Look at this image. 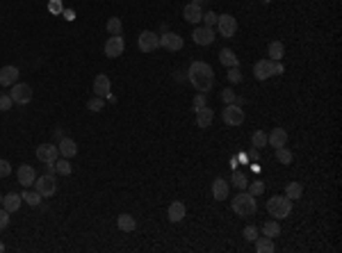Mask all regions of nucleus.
I'll return each mask as SVG.
<instances>
[{"label": "nucleus", "instance_id": "72a5a7b5", "mask_svg": "<svg viewBox=\"0 0 342 253\" xmlns=\"http://www.w3.org/2000/svg\"><path fill=\"white\" fill-rule=\"evenodd\" d=\"M107 32L110 34H121V30H123V23H121V18H117V16H112L110 21H107Z\"/></svg>", "mask_w": 342, "mask_h": 253}, {"label": "nucleus", "instance_id": "6ab92c4d", "mask_svg": "<svg viewBox=\"0 0 342 253\" xmlns=\"http://www.w3.org/2000/svg\"><path fill=\"white\" fill-rule=\"evenodd\" d=\"M185 203L183 201H173L169 205V212H167V215H169V221H173V223H178V221H183V219H185Z\"/></svg>", "mask_w": 342, "mask_h": 253}, {"label": "nucleus", "instance_id": "09e8293b", "mask_svg": "<svg viewBox=\"0 0 342 253\" xmlns=\"http://www.w3.org/2000/svg\"><path fill=\"white\" fill-rule=\"evenodd\" d=\"M283 71H285V68H283L281 62H274V75H281Z\"/></svg>", "mask_w": 342, "mask_h": 253}, {"label": "nucleus", "instance_id": "f3484780", "mask_svg": "<svg viewBox=\"0 0 342 253\" xmlns=\"http://www.w3.org/2000/svg\"><path fill=\"white\" fill-rule=\"evenodd\" d=\"M34 180H37V171L32 169L30 164H21L18 167V183L23 187H30V185H34Z\"/></svg>", "mask_w": 342, "mask_h": 253}, {"label": "nucleus", "instance_id": "a878e982", "mask_svg": "<svg viewBox=\"0 0 342 253\" xmlns=\"http://www.w3.org/2000/svg\"><path fill=\"white\" fill-rule=\"evenodd\" d=\"M21 199L25 203H28V205H32V208H37L39 203H41V194L37 192V189H30V187H25V192L21 194Z\"/></svg>", "mask_w": 342, "mask_h": 253}, {"label": "nucleus", "instance_id": "de8ad7c7", "mask_svg": "<svg viewBox=\"0 0 342 253\" xmlns=\"http://www.w3.org/2000/svg\"><path fill=\"white\" fill-rule=\"evenodd\" d=\"M52 137H55V139L60 142L62 137H64V128H52Z\"/></svg>", "mask_w": 342, "mask_h": 253}, {"label": "nucleus", "instance_id": "9d476101", "mask_svg": "<svg viewBox=\"0 0 342 253\" xmlns=\"http://www.w3.org/2000/svg\"><path fill=\"white\" fill-rule=\"evenodd\" d=\"M123 48H126V41L121 34H112L107 41H105V55L107 57H119L123 55Z\"/></svg>", "mask_w": 342, "mask_h": 253}, {"label": "nucleus", "instance_id": "37998d69", "mask_svg": "<svg viewBox=\"0 0 342 253\" xmlns=\"http://www.w3.org/2000/svg\"><path fill=\"white\" fill-rule=\"evenodd\" d=\"M9 226V212L5 208H0V231H5Z\"/></svg>", "mask_w": 342, "mask_h": 253}, {"label": "nucleus", "instance_id": "f704fd0d", "mask_svg": "<svg viewBox=\"0 0 342 253\" xmlns=\"http://www.w3.org/2000/svg\"><path fill=\"white\" fill-rule=\"evenodd\" d=\"M276 160H278L281 164H290L292 162V151H288L285 146L276 149Z\"/></svg>", "mask_w": 342, "mask_h": 253}, {"label": "nucleus", "instance_id": "9b49d317", "mask_svg": "<svg viewBox=\"0 0 342 253\" xmlns=\"http://www.w3.org/2000/svg\"><path fill=\"white\" fill-rule=\"evenodd\" d=\"M192 39H194V44L196 46H210L212 41H215V30L201 25V28H196V30L192 32Z\"/></svg>", "mask_w": 342, "mask_h": 253}, {"label": "nucleus", "instance_id": "423d86ee", "mask_svg": "<svg viewBox=\"0 0 342 253\" xmlns=\"http://www.w3.org/2000/svg\"><path fill=\"white\" fill-rule=\"evenodd\" d=\"M244 121V110L238 103H228L223 110V123L226 126H239Z\"/></svg>", "mask_w": 342, "mask_h": 253}, {"label": "nucleus", "instance_id": "bb28decb", "mask_svg": "<svg viewBox=\"0 0 342 253\" xmlns=\"http://www.w3.org/2000/svg\"><path fill=\"white\" fill-rule=\"evenodd\" d=\"M274 239L272 237H267V235H265V237H258L256 239V251L258 253H274Z\"/></svg>", "mask_w": 342, "mask_h": 253}, {"label": "nucleus", "instance_id": "f8f14e48", "mask_svg": "<svg viewBox=\"0 0 342 253\" xmlns=\"http://www.w3.org/2000/svg\"><path fill=\"white\" fill-rule=\"evenodd\" d=\"M253 75H256V80H267L274 75V62L272 60H260L253 64Z\"/></svg>", "mask_w": 342, "mask_h": 253}, {"label": "nucleus", "instance_id": "b1692460", "mask_svg": "<svg viewBox=\"0 0 342 253\" xmlns=\"http://www.w3.org/2000/svg\"><path fill=\"white\" fill-rule=\"evenodd\" d=\"M219 62H222L223 67H238V55L231 51V48H222L219 51Z\"/></svg>", "mask_w": 342, "mask_h": 253}, {"label": "nucleus", "instance_id": "1a4fd4ad", "mask_svg": "<svg viewBox=\"0 0 342 253\" xmlns=\"http://www.w3.org/2000/svg\"><path fill=\"white\" fill-rule=\"evenodd\" d=\"M217 25H219L222 37H226V39L235 37V32H238V21H235L231 14H222L219 18H217Z\"/></svg>", "mask_w": 342, "mask_h": 253}, {"label": "nucleus", "instance_id": "c756f323", "mask_svg": "<svg viewBox=\"0 0 342 253\" xmlns=\"http://www.w3.org/2000/svg\"><path fill=\"white\" fill-rule=\"evenodd\" d=\"M283 52H285V48H283L281 41H272L269 44V57H272V62H281Z\"/></svg>", "mask_w": 342, "mask_h": 253}, {"label": "nucleus", "instance_id": "ddd939ff", "mask_svg": "<svg viewBox=\"0 0 342 253\" xmlns=\"http://www.w3.org/2000/svg\"><path fill=\"white\" fill-rule=\"evenodd\" d=\"M110 89H112L110 78H107L105 73H98L96 78H94V96L107 98V96H110Z\"/></svg>", "mask_w": 342, "mask_h": 253}, {"label": "nucleus", "instance_id": "412c9836", "mask_svg": "<svg viewBox=\"0 0 342 253\" xmlns=\"http://www.w3.org/2000/svg\"><path fill=\"white\" fill-rule=\"evenodd\" d=\"M183 16H185L189 23H201V18H203L201 5H194V2L185 5V9H183Z\"/></svg>", "mask_w": 342, "mask_h": 253}, {"label": "nucleus", "instance_id": "0eeeda50", "mask_svg": "<svg viewBox=\"0 0 342 253\" xmlns=\"http://www.w3.org/2000/svg\"><path fill=\"white\" fill-rule=\"evenodd\" d=\"M60 157V149L55 144H39L37 146V160H41L44 164H55Z\"/></svg>", "mask_w": 342, "mask_h": 253}, {"label": "nucleus", "instance_id": "79ce46f5", "mask_svg": "<svg viewBox=\"0 0 342 253\" xmlns=\"http://www.w3.org/2000/svg\"><path fill=\"white\" fill-rule=\"evenodd\" d=\"M9 173H12V164H9L7 160H2V157H0V178H7Z\"/></svg>", "mask_w": 342, "mask_h": 253}, {"label": "nucleus", "instance_id": "20e7f679", "mask_svg": "<svg viewBox=\"0 0 342 253\" xmlns=\"http://www.w3.org/2000/svg\"><path fill=\"white\" fill-rule=\"evenodd\" d=\"M9 96H12V101H14V103L28 105L32 101V87H30V84H25V82H16V84H12Z\"/></svg>", "mask_w": 342, "mask_h": 253}, {"label": "nucleus", "instance_id": "2f4dec72", "mask_svg": "<svg viewBox=\"0 0 342 253\" xmlns=\"http://www.w3.org/2000/svg\"><path fill=\"white\" fill-rule=\"evenodd\" d=\"M73 171V167H71V162H68L67 157H57V162H55V173H60V176H68V173Z\"/></svg>", "mask_w": 342, "mask_h": 253}, {"label": "nucleus", "instance_id": "58836bf2", "mask_svg": "<svg viewBox=\"0 0 342 253\" xmlns=\"http://www.w3.org/2000/svg\"><path fill=\"white\" fill-rule=\"evenodd\" d=\"M217 18H219V16L215 14V12H205V14H203V25H205V28H215L217 25Z\"/></svg>", "mask_w": 342, "mask_h": 253}, {"label": "nucleus", "instance_id": "e433bc0d", "mask_svg": "<svg viewBox=\"0 0 342 253\" xmlns=\"http://www.w3.org/2000/svg\"><path fill=\"white\" fill-rule=\"evenodd\" d=\"M246 192L251 194V196H260V194L265 192V183H260V180H256V183H249Z\"/></svg>", "mask_w": 342, "mask_h": 253}, {"label": "nucleus", "instance_id": "6e6552de", "mask_svg": "<svg viewBox=\"0 0 342 253\" xmlns=\"http://www.w3.org/2000/svg\"><path fill=\"white\" fill-rule=\"evenodd\" d=\"M34 185H37V192L41 196H52V194L57 192V183H55V176L52 173H46V176H39L34 180Z\"/></svg>", "mask_w": 342, "mask_h": 253}, {"label": "nucleus", "instance_id": "393cba45", "mask_svg": "<svg viewBox=\"0 0 342 253\" xmlns=\"http://www.w3.org/2000/svg\"><path fill=\"white\" fill-rule=\"evenodd\" d=\"M117 226H119V231H123V233H133L135 228H137V221H135L130 215H119Z\"/></svg>", "mask_w": 342, "mask_h": 253}, {"label": "nucleus", "instance_id": "49530a36", "mask_svg": "<svg viewBox=\"0 0 342 253\" xmlns=\"http://www.w3.org/2000/svg\"><path fill=\"white\" fill-rule=\"evenodd\" d=\"M48 9H51L52 14H60V12H62V2H60V0H52L51 7H48Z\"/></svg>", "mask_w": 342, "mask_h": 253}, {"label": "nucleus", "instance_id": "c85d7f7f", "mask_svg": "<svg viewBox=\"0 0 342 253\" xmlns=\"http://www.w3.org/2000/svg\"><path fill=\"white\" fill-rule=\"evenodd\" d=\"M262 233L267 235V237H278L281 235V226H278V221H274V219H269V221L262 223Z\"/></svg>", "mask_w": 342, "mask_h": 253}, {"label": "nucleus", "instance_id": "c03bdc74", "mask_svg": "<svg viewBox=\"0 0 342 253\" xmlns=\"http://www.w3.org/2000/svg\"><path fill=\"white\" fill-rule=\"evenodd\" d=\"M222 98H223V103H226V105H228V103H235V101H238V96H235V91H233V89H223Z\"/></svg>", "mask_w": 342, "mask_h": 253}, {"label": "nucleus", "instance_id": "f03ea898", "mask_svg": "<svg viewBox=\"0 0 342 253\" xmlns=\"http://www.w3.org/2000/svg\"><path fill=\"white\" fill-rule=\"evenodd\" d=\"M231 208H233V212L239 217H251V215H256L258 203H256V196H251L249 192H239L231 201Z\"/></svg>", "mask_w": 342, "mask_h": 253}, {"label": "nucleus", "instance_id": "dca6fc26", "mask_svg": "<svg viewBox=\"0 0 342 253\" xmlns=\"http://www.w3.org/2000/svg\"><path fill=\"white\" fill-rule=\"evenodd\" d=\"M267 144L274 146V149L285 146V144H288V130H285V128H274V130L267 135Z\"/></svg>", "mask_w": 342, "mask_h": 253}, {"label": "nucleus", "instance_id": "ea45409f", "mask_svg": "<svg viewBox=\"0 0 342 253\" xmlns=\"http://www.w3.org/2000/svg\"><path fill=\"white\" fill-rule=\"evenodd\" d=\"M12 105H14V101H12V96H9V94H2V96H0V112L12 110Z\"/></svg>", "mask_w": 342, "mask_h": 253}, {"label": "nucleus", "instance_id": "4468645a", "mask_svg": "<svg viewBox=\"0 0 342 253\" xmlns=\"http://www.w3.org/2000/svg\"><path fill=\"white\" fill-rule=\"evenodd\" d=\"M16 82H18V68L12 64L0 68V87H12Z\"/></svg>", "mask_w": 342, "mask_h": 253}, {"label": "nucleus", "instance_id": "39448f33", "mask_svg": "<svg viewBox=\"0 0 342 253\" xmlns=\"http://www.w3.org/2000/svg\"><path fill=\"white\" fill-rule=\"evenodd\" d=\"M137 46H139L141 52H153L160 48V37H157L155 32L151 30H144L139 34V39H137Z\"/></svg>", "mask_w": 342, "mask_h": 253}, {"label": "nucleus", "instance_id": "8fccbe9b", "mask_svg": "<svg viewBox=\"0 0 342 253\" xmlns=\"http://www.w3.org/2000/svg\"><path fill=\"white\" fill-rule=\"evenodd\" d=\"M192 2H194V5H201V2H203V0H192Z\"/></svg>", "mask_w": 342, "mask_h": 253}, {"label": "nucleus", "instance_id": "f257e3e1", "mask_svg": "<svg viewBox=\"0 0 342 253\" xmlns=\"http://www.w3.org/2000/svg\"><path fill=\"white\" fill-rule=\"evenodd\" d=\"M187 78L194 84V89L199 94H205V91L212 89L215 84V73H212V67L205 64V62H192V67L187 71Z\"/></svg>", "mask_w": 342, "mask_h": 253}, {"label": "nucleus", "instance_id": "473e14b6", "mask_svg": "<svg viewBox=\"0 0 342 253\" xmlns=\"http://www.w3.org/2000/svg\"><path fill=\"white\" fill-rule=\"evenodd\" d=\"M253 142V149H262V146H267V133L265 130H256L251 137Z\"/></svg>", "mask_w": 342, "mask_h": 253}, {"label": "nucleus", "instance_id": "7ed1b4c3", "mask_svg": "<svg viewBox=\"0 0 342 253\" xmlns=\"http://www.w3.org/2000/svg\"><path fill=\"white\" fill-rule=\"evenodd\" d=\"M267 212L274 219H285L292 212V201L288 196H272L267 201Z\"/></svg>", "mask_w": 342, "mask_h": 253}, {"label": "nucleus", "instance_id": "4be33fe9", "mask_svg": "<svg viewBox=\"0 0 342 253\" xmlns=\"http://www.w3.org/2000/svg\"><path fill=\"white\" fill-rule=\"evenodd\" d=\"M212 196H215L217 201H223V199H228V183L223 178H217L212 183Z\"/></svg>", "mask_w": 342, "mask_h": 253}, {"label": "nucleus", "instance_id": "3c124183", "mask_svg": "<svg viewBox=\"0 0 342 253\" xmlns=\"http://www.w3.org/2000/svg\"><path fill=\"white\" fill-rule=\"evenodd\" d=\"M2 251H5V244H2V242H0V253H2Z\"/></svg>", "mask_w": 342, "mask_h": 253}, {"label": "nucleus", "instance_id": "a211bd4d", "mask_svg": "<svg viewBox=\"0 0 342 253\" xmlns=\"http://www.w3.org/2000/svg\"><path fill=\"white\" fill-rule=\"evenodd\" d=\"M57 149H60V155L62 157L71 160V157L78 153V144H75L73 139H68V137H62L60 142H57Z\"/></svg>", "mask_w": 342, "mask_h": 253}, {"label": "nucleus", "instance_id": "603ef678", "mask_svg": "<svg viewBox=\"0 0 342 253\" xmlns=\"http://www.w3.org/2000/svg\"><path fill=\"white\" fill-rule=\"evenodd\" d=\"M0 208H2V196H0Z\"/></svg>", "mask_w": 342, "mask_h": 253}, {"label": "nucleus", "instance_id": "a18cd8bd", "mask_svg": "<svg viewBox=\"0 0 342 253\" xmlns=\"http://www.w3.org/2000/svg\"><path fill=\"white\" fill-rule=\"evenodd\" d=\"M228 80H231V82H242V73H239L238 67H233L231 71H228Z\"/></svg>", "mask_w": 342, "mask_h": 253}, {"label": "nucleus", "instance_id": "cd10ccee", "mask_svg": "<svg viewBox=\"0 0 342 253\" xmlns=\"http://www.w3.org/2000/svg\"><path fill=\"white\" fill-rule=\"evenodd\" d=\"M301 194H304V187H301V183H288V187H285V196H288L290 201H297V199H301Z\"/></svg>", "mask_w": 342, "mask_h": 253}, {"label": "nucleus", "instance_id": "c9c22d12", "mask_svg": "<svg viewBox=\"0 0 342 253\" xmlns=\"http://www.w3.org/2000/svg\"><path fill=\"white\" fill-rule=\"evenodd\" d=\"M103 107H105V98H101V96L89 98V103H87V110H91V112H101Z\"/></svg>", "mask_w": 342, "mask_h": 253}, {"label": "nucleus", "instance_id": "7c9ffc66", "mask_svg": "<svg viewBox=\"0 0 342 253\" xmlns=\"http://www.w3.org/2000/svg\"><path fill=\"white\" fill-rule=\"evenodd\" d=\"M231 183L235 185V189H239V192H246V187H249V180H246V176L242 171H235L233 173Z\"/></svg>", "mask_w": 342, "mask_h": 253}, {"label": "nucleus", "instance_id": "2eb2a0df", "mask_svg": "<svg viewBox=\"0 0 342 253\" xmlns=\"http://www.w3.org/2000/svg\"><path fill=\"white\" fill-rule=\"evenodd\" d=\"M160 46H164L167 51H180L183 48V37H178L176 32H162V37H160Z\"/></svg>", "mask_w": 342, "mask_h": 253}, {"label": "nucleus", "instance_id": "a19ab883", "mask_svg": "<svg viewBox=\"0 0 342 253\" xmlns=\"http://www.w3.org/2000/svg\"><path fill=\"white\" fill-rule=\"evenodd\" d=\"M192 105H194V112L201 110V107H205V105H208V98H205V94H196Z\"/></svg>", "mask_w": 342, "mask_h": 253}, {"label": "nucleus", "instance_id": "4c0bfd02", "mask_svg": "<svg viewBox=\"0 0 342 253\" xmlns=\"http://www.w3.org/2000/svg\"><path fill=\"white\" fill-rule=\"evenodd\" d=\"M242 237H244L246 242H256V239H258V228H256V226H246L244 231H242Z\"/></svg>", "mask_w": 342, "mask_h": 253}, {"label": "nucleus", "instance_id": "5701e85b", "mask_svg": "<svg viewBox=\"0 0 342 253\" xmlns=\"http://www.w3.org/2000/svg\"><path fill=\"white\" fill-rule=\"evenodd\" d=\"M21 201H23L21 196L12 192V194H7V196H2V208H5L9 215H12V212H16V210L21 208Z\"/></svg>", "mask_w": 342, "mask_h": 253}, {"label": "nucleus", "instance_id": "aec40b11", "mask_svg": "<svg viewBox=\"0 0 342 253\" xmlns=\"http://www.w3.org/2000/svg\"><path fill=\"white\" fill-rule=\"evenodd\" d=\"M212 119H215V112L210 110L208 105L205 107H201V110H196V126L201 128H210V123H212Z\"/></svg>", "mask_w": 342, "mask_h": 253}]
</instances>
